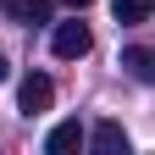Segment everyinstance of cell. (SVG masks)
<instances>
[{"label": "cell", "mask_w": 155, "mask_h": 155, "mask_svg": "<svg viewBox=\"0 0 155 155\" xmlns=\"http://www.w3.org/2000/svg\"><path fill=\"white\" fill-rule=\"evenodd\" d=\"M50 100H55V83H50L45 72H28V78H22V89H17V105H22V116L50 111Z\"/></svg>", "instance_id": "obj_2"}, {"label": "cell", "mask_w": 155, "mask_h": 155, "mask_svg": "<svg viewBox=\"0 0 155 155\" xmlns=\"http://www.w3.org/2000/svg\"><path fill=\"white\" fill-rule=\"evenodd\" d=\"M0 11L17 22H50V0H0Z\"/></svg>", "instance_id": "obj_6"}, {"label": "cell", "mask_w": 155, "mask_h": 155, "mask_svg": "<svg viewBox=\"0 0 155 155\" xmlns=\"http://www.w3.org/2000/svg\"><path fill=\"white\" fill-rule=\"evenodd\" d=\"M61 6H72V11H83V6H94V0H61Z\"/></svg>", "instance_id": "obj_8"}, {"label": "cell", "mask_w": 155, "mask_h": 155, "mask_svg": "<svg viewBox=\"0 0 155 155\" xmlns=\"http://www.w3.org/2000/svg\"><path fill=\"white\" fill-rule=\"evenodd\" d=\"M122 67L139 78V83H155V45H127L122 50Z\"/></svg>", "instance_id": "obj_4"}, {"label": "cell", "mask_w": 155, "mask_h": 155, "mask_svg": "<svg viewBox=\"0 0 155 155\" xmlns=\"http://www.w3.org/2000/svg\"><path fill=\"white\" fill-rule=\"evenodd\" d=\"M50 50L61 55V61H78V55H89L94 50V33H89V22H55V33H50Z\"/></svg>", "instance_id": "obj_1"}, {"label": "cell", "mask_w": 155, "mask_h": 155, "mask_svg": "<svg viewBox=\"0 0 155 155\" xmlns=\"http://www.w3.org/2000/svg\"><path fill=\"white\" fill-rule=\"evenodd\" d=\"M0 83H6V55H0Z\"/></svg>", "instance_id": "obj_9"}, {"label": "cell", "mask_w": 155, "mask_h": 155, "mask_svg": "<svg viewBox=\"0 0 155 155\" xmlns=\"http://www.w3.org/2000/svg\"><path fill=\"white\" fill-rule=\"evenodd\" d=\"M83 139H89V133L78 127V122H61V127H50V139H45V150H50V155H72V150L83 144Z\"/></svg>", "instance_id": "obj_5"}, {"label": "cell", "mask_w": 155, "mask_h": 155, "mask_svg": "<svg viewBox=\"0 0 155 155\" xmlns=\"http://www.w3.org/2000/svg\"><path fill=\"white\" fill-rule=\"evenodd\" d=\"M89 144L100 150V155H122V150H127V127H122V122H94Z\"/></svg>", "instance_id": "obj_3"}, {"label": "cell", "mask_w": 155, "mask_h": 155, "mask_svg": "<svg viewBox=\"0 0 155 155\" xmlns=\"http://www.w3.org/2000/svg\"><path fill=\"white\" fill-rule=\"evenodd\" d=\"M111 17H116V22H150L155 0H111Z\"/></svg>", "instance_id": "obj_7"}]
</instances>
